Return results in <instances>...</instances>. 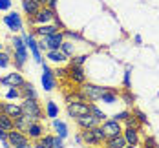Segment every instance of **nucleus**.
<instances>
[{
  "label": "nucleus",
  "instance_id": "nucleus-1",
  "mask_svg": "<svg viewBox=\"0 0 159 148\" xmlns=\"http://www.w3.org/2000/svg\"><path fill=\"white\" fill-rule=\"evenodd\" d=\"M80 137H82V141L86 143V145H90V146H99V145H102L106 139H108V135H106V132L102 130V126H93V128H88V130H82L80 132Z\"/></svg>",
  "mask_w": 159,
  "mask_h": 148
},
{
  "label": "nucleus",
  "instance_id": "nucleus-2",
  "mask_svg": "<svg viewBox=\"0 0 159 148\" xmlns=\"http://www.w3.org/2000/svg\"><path fill=\"white\" fill-rule=\"evenodd\" d=\"M22 108V115L30 121V123H37L42 119V110L37 102V99H24V102L20 104Z\"/></svg>",
  "mask_w": 159,
  "mask_h": 148
},
{
  "label": "nucleus",
  "instance_id": "nucleus-3",
  "mask_svg": "<svg viewBox=\"0 0 159 148\" xmlns=\"http://www.w3.org/2000/svg\"><path fill=\"white\" fill-rule=\"evenodd\" d=\"M108 92V88H102V86H97V84H82V88H80V95L84 97V101H99V99L102 97V93H106Z\"/></svg>",
  "mask_w": 159,
  "mask_h": 148
},
{
  "label": "nucleus",
  "instance_id": "nucleus-4",
  "mask_svg": "<svg viewBox=\"0 0 159 148\" xmlns=\"http://www.w3.org/2000/svg\"><path fill=\"white\" fill-rule=\"evenodd\" d=\"M11 44H13V49H15V66L16 68H22V64L28 59V48H26L22 37H13Z\"/></svg>",
  "mask_w": 159,
  "mask_h": 148
},
{
  "label": "nucleus",
  "instance_id": "nucleus-5",
  "mask_svg": "<svg viewBox=\"0 0 159 148\" xmlns=\"http://www.w3.org/2000/svg\"><path fill=\"white\" fill-rule=\"evenodd\" d=\"M59 15H55V9H49L48 6H44V7H40L39 9V13L33 16H28L30 18V22L31 24H49V22H53L55 18H57Z\"/></svg>",
  "mask_w": 159,
  "mask_h": 148
},
{
  "label": "nucleus",
  "instance_id": "nucleus-6",
  "mask_svg": "<svg viewBox=\"0 0 159 148\" xmlns=\"http://www.w3.org/2000/svg\"><path fill=\"white\" fill-rule=\"evenodd\" d=\"M68 115L70 117H80V115H86L90 114V104H86L84 101H71V102H68Z\"/></svg>",
  "mask_w": 159,
  "mask_h": 148
},
{
  "label": "nucleus",
  "instance_id": "nucleus-7",
  "mask_svg": "<svg viewBox=\"0 0 159 148\" xmlns=\"http://www.w3.org/2000/svg\"><path fill=\"white\" fill-rule=\"evenodd\" d=\"M22 40H24V44H26V48L31 51L33 59L39 62V64H42V55H40V49H39V42L35 40V37H33L31 33H24L22 35Z\"/></svg>",
  "mask_w": 159,
  "mask_h": 148
},
{
  "label": "nucleus",
  "instance_id": "nucleus-8",
  "mask_svg": "<svg viewBox=\"0 0 159 148\" xmlns=\"http://www.w3.org/2000/svg\"><path fill=\"white\" fill-rule=\"evenodd\" d=\"M40 42H44L48 49H61V46H62V42H64V33L62 31H57V33H53V35L42 37V40H40Z\"/></svg>",
  "mask_w": 159,
  "mask_h": 148
},
{
  "label": "nucleus",
  "instance_id": "nucleus-9",
  "mask_svg": "<svg viewBox=\"0 0 159 148\" xmlns=\"http://www.w3.org/2000/svg\"><path fill=\"white\" fill-rule=\"evenodd\" d=\"M7 141H9L11 146H22V145H28L30 143V137L26 133H22V132H18L13 128L11 132H7Z\"/></svg>",
  "mask_w": 159,
  "mask_h": 148
},
{
  "label": "nucleus",
  "instance_id": "nucleus-10",
  "mask_svg": "<svg viewBox=\"0 0 159 148\" xmlns=\"http://www.w3.org/2000/svg\"><path fill=\"white\" fill-rule=\"evenodd\" d=\"M4 24L11 29V31H20L22 29V18H20V15L16 13V11H11L9 15L4 16Z\"/></svg>",
  "mask_w": 159,
  "mask_h": 148
},
{
  "label": "nucleus",
  "instance_id": "nucleus-11",
  "mask_svg": "<svg viewBox=\"0 0 159 148\" xmlns=\"http://www.w3.org/2000/svg\"><path fill=\"white\" fill-rule=\"evenodd\" d=\"M68 79L75 84H84L86 82V73L82 70V66H70L68 70Z\"/></svg>",
  "mask_w": 159,
  "mask_h": 148
},
{
  "label": "nucleus",
  "instance_id": "nucleus-12",
  "mask_svg": "<svg viewBox=\"0 0 159 148\" xmlns=\"http://www.w3.org/2000/svg\"><path fill=\"white\" fill-rule=\"evenodd\" d=\"M102 130L106 132L108 137H115V135H121V133H123V126H121L119 121L110 119V121H104V123H102Z\"/></svg>",
  "mask_w": 159,
  "mask_h": 148
},
{
  "label": "nucleus",
  "instance_id": "nucleus-13",
  "mask_svg": "<svg viewBox=\"0 0 159 148\" xmlns=\"http://www.w3.org/2000/svg\"><path fill=\"white\" fill-rule=\"evenodd\" d=\"M40 81H42V86H44L46 92H51V90L55 88V84H57V82H55V75H53V71H51L46 64L42 66V79H40Z\"/></svg>",
  "mask_w": 159,
  "mask_h": 148
},
{
  "label": "nucleus",
  "instance_id": "nucleus-14",
  "mask_svg": "<svg viewBox=\"0 0 159 148\" xmlns=\"http://www.w3.org/2000/svg\"><path fill=\"white\" fill-rule=\"evenodd\" d=\"M75 123H77V126H79L80 130H88V128H93V126L99 124V121H97L92 114H86V115L77 117V119H75Z\"/></svg>",
  "mask_w": 159,
  "mask_h": 148
},
{
  "label": "nucleus",
  "instance_id": "nucleus-15",
  "mask_svg": "<svg viewBox=\"0 0 159 148\" xmlns=\"http://www.w3.org/2000/svg\"><path fill=\"white\" fill-rule=\"evenodd\" d=\"M0 84H6V86H9V88H20L22 84H24V79H22V75L20 73H9V75H6V77H2L0 79Z\"/></svg>",
  "mask_w": 159,
  "mask_h": 148
},
{
  "label": "nucleus",
  "instance_id": "nucleus-16",
  "mask_svg": "<svg viewBox=\"0 0 159 148\" xmlns=\"http://www.w3.org/2000/svg\"><path fill=\"white\" fill-rule=\"evenodd\" d=\"M26 135L33 139V141H39V139H42V135H44V128H42V124L37 121V123H30V126H28V130H26Z\"/></svg>",
  "mask_w": 159,
  "mask_h": 148
},
{
  "label": "nucleus",
  "instance_id": "nucleus-17",
  "mask_svg": "<svg viewBox=\"0 0 159 148\" xmlns=\"http://www.w3.org/2000/svg\"><path fill=\"white\" fill-rule=\"evenodd\" d=\"M57 31H59V26H55V24H40L35 28V33L40 37H48V35H53Z\"/></svg>",
  "mask_w": 159,
  "mask_h": 148
},
{
  "label": "nucleus",
  "instance_id": "nucleus-18",
  "mask_svg": "<svg viewBox=\"0 0 159 148\" xmlns=\"http://www.w3.org/2000/svg\"><path fill=\"white\" fill-rule=\"evenodd\" d=\"M137 132L139 130H134V128H125V130H123V137H125L126 145H134V146L139 145V135H137Z\"/></svg>",
  "mask_w": 159,
  "mask_h": 148
},
{
  "label": "nucleus",
  "instance_id": "nucleus-19",
  "mask_svg": "<svg viewBox=\"0 0 159 148\" xmlns=\"http://www.w3.org/2000/svg\"><path fill=\"white\" fill-rule=\"evenodd\" d=\"M4 114L9 115L11 119H15V117H20V115H22V108H20V104H13V102H4Z\"/></svg>",
  "mask_w": 159,
  "mask_h": 148
},
{
  "label": "nucleus",
  "instance_id": "nucleus-20",
  "mask_svg": "<svg viewBox=\"0 0 159 148\" xmlns=\"http://www.w3.org/2000/svg\"><path fill=\"white\" fill-rule=\"evenodd\" d=\"M46 57H48L51 62H57V64H62V62L68 61V55H64L61 49H48Z\"/></svg>",
  "mask_w": 159,
  "mask_h": 148
},
{
  "label": "nucleus",
  "instance_id": "nucleus-21",
  "mask_svg": "<svg viewBox=\"0 0 159 148\" xmlns=\"http://www.w3.org/2000/svg\"><path fill=\"white\" fill-rule=\"evenodd\" d=\"M22 9H24V13L28 16H33L39 13V9H40V6L35 2V0H22Z\"/></svg>",
  "mask_w": 159,
  "mask_h": 148
},
{
  "label": "nucleus",
  "instance_id": "nucleus-22",
  "mask_svg": "<svg viewBox=\"0 0 159 148\" xmlns=\"http://www.w3.org/2000/svg\"><path fill=\"white\" fill-rule=\"evenodd\" d=\"M104 145H106V148H125L126 146V141H125V137L121 133V135H115V137H108L104 141Z\"/></svg>",
  "mask_w": 159,
  "mask_h": 148
},
{
  "label": "nucleus",
  "instance_id": "nucleus-23",
  "mask_svg": "<svg viewBox=\"0 0 159 148\" xmlns=\"http://www.w3.org/2000/svg\"><path fill=\"white\" fill-rule=\"evenodd\" d=\"M20 95H24V99H37V92H35L31 82L24 81V84L20 86Z\"/></svg>",
  "mask_w": 159,
  "mask_h": 148
},
{
  "label": "nucleus",
  "instance_id": "nucleus-24",
  "mask_svg": "<svg viewBox=\"0 0 159 148\" xmlns=\"http://www.w3.org/2000/svg\"><path fill=\"white\" fill-rule=\"evenodd\" d=\"M53 128H55V132H57V135L62 137V139L68 135V126H66V123L61 121V119H53Z\"/></svg>",
  "mask_w": 159,
  "mask_h": 148
},
{
  "label": "nucleus",
  "instance_id": "nucleus-25",
  "mask_svg": "<svg viewBox=\"0 0 159 148\" xmlns=\"http://www.w3.org/2000/svg\"><path fill=\"white\" fill-rule=\"evenodd\" d=\"M13 124H15V130L22 132V133H26L28 126H30V121H28L24 115H20V117H15V119H13Z\"/></svg>",
  "mask_w": 159,
  "mask_h": 148
},
{
  "label": "nucleus",
  "instance_id": "nucleus-26",
  "mask_svg": "<svg viewBox=\"0 0 159 148\" xmlns=\"http://www.w3.org/2000/svg\"><path fill=\"white\" fill-rule=\"evenodd\" d=\"M0 128L6 132H11L13 128H15V124H13V119L9 117V115H6L4 112L0 114Z\"/></svg>",
  "mask_w": 159,
  "mask_h": 148
},
{
  "label": "nucleus",
  "instance_id": "nucleus-27",
  "mask_svg": "<svg viewBox=\"0 0 159 148\" xmlns=\"http://www.w3.org/2000/svg\"><path fill=\"white\" fill-rule=\"evenodd\" d=\"M117 95H119V92H115L113 88H108V92L102 93V97L99 99V101H102L106 104H113V102H117Z\"/></svg>",
  "mask_w": 159,
  "mask_h": 148
},
{
  "label": "nucleus",
  "instance_id": "nucleus-28",
  "mask_svg": "<svg viewBox=\"0 0 159 148\" xmlns=\"http://www.w3.org/2000/svg\"><path fill=\"white\" fill-rule=\"evenodd\" d=\"M125 126H126V128H134V130H141V123H139V119H137L135 115H132V114L125 119Z\"/></svg>",
  "mask_w": 159,
  "mask_h": 148
},
{
  "label": "nucleus",
  "instance_id": "nucleus-29",
  "mask_svg": "<svg viewBox=\"0 0 159 148\" xmlns=\"http://www.w3.org/2000/svg\"><path fill=\"white\" fill-rule=\"evenodd\" d=\"M46 115L49 119H57L59 117V106L53 101H48V104H46Z\"/></svg>",
  "mask_w": 159,
  "mask_h": 148
},
{
  "label": "nucleus",
  "instance_id": "nucleus-30",
  "mask_svg": "<svg viewBox=\"0 0 159 148\" xmlns=\"http://www.w3.org/2000/svg\"><path fill=\"white\" fill-rule=\"evenodd\" d=\"M90 114L93 115L97 121H106V114H104L101 108H97L95 104H90Z\"/></svg>",
  "mask_w": 159,
  "mask_h": 148
},
{
  "label": "nucleus",
  "instance_id": "nucleus-31",
  "mask_svg": "<svg viewBox=\"0 0 159 148\" xmlns=\"http://www.w3.org/2000/svg\"><path fill=\"white\" fill-rule=\"evenodd\" d=\"M39 143L44 148H51L53 146V135H42V139H39Z\"/></svg>",
  "mask_w": 159,
  "mask_h": 148
},
{
  "label": "nucleus",
  "instance_id": "nucleus-32",
  "mask_svg": "<svg viewBox=\"0 0 159 148\" xmlns=\"http://www.w3.org/2000/svg\"><path fill=\"white\" fill-rule=\"evenodd\" d=\"M9 64H11V57H9L7 53L0 51V68H7Z\"/></svg>",
  "mask_w": 159,
  "mask_h": 148
},
{
  "label": "nucleus",
  "instance_id": "nucleus-33",
  "mask_svg": "<svg viewBox=\"0 0 159 148\" xmlns=\"http://www.w3.org/2000/svg\"><path fill=\"white\" fill-rule=\"evenodd\" d=\"M61 51H62L64 55H68V57H70V55L73 53V44H71V42H62V46H61Z\"/></svg>",
  "mask_w": 159,
  "mask_h": 148
},
{
  "label": "nucleus",
  "instance_id": "nucleus-34",
  "mask_svg": "<svg viewBox=\"0 0 159 148\" xmlns=\"http://www.w3.org/2000/svg\"><path fill=\"white\" fill-rule=\"evenodd\" d=\"M86 59H88L86 55H79V57H73V59H71V64H70V66H82L84 62H86Z\"/></svg>",
  "mask_w": 159,
  "mask_h": 148
},
{
  "label": "nucleus",
  "instance_id": "nucleus-35",
  "mask_svg": "<svg viewBox=\"0 0 159 148\" xmlns=\"http://www.w3.org/2000/svg\"><path fill=\"white\" fill-rule=\"evenodd\" d=\"M16 97H20V90H16V88H9L7 90V93H6V99H16Z\"/></svg>",
  "mask_w": 159,
  "mask_h": 148
},
{
  "label": "nucleus",
  "instance_id": "nucleus-36",
  "mask_svg": "<svg viewBox=\"0 0 159 148\" xmlns=\"http://www.w3.org/2000/svg\"><path fill=\"white\" fill-rule=\"evenodd\" d=\"M51 148H64L62 137H59V135H53V146H51Z\"/></svg>",
  "mask_w": 159,
  "mask_h": 148
},
{
  "label": "nucleus",
  "instance_id": "nucleus-37",
  "mask_svg": "<svg viewBox=\"0 0 159 148\" xmlns=\"http://www.w3.org/2000/svg\"><path fill=\"white\" fill-rule=\"evenodd\" d=\"M53 75L64 79V77H68V70H66V68H59V70H55V71H53Z\"/></svg>",
  "mask_w": 159,
  "mask_h": 148
},
{
  "label": "nucleus",
  "instance_id": "nucleus-38",
  "mask_svg": "<svg viewBox=\"0 0 159 148\" xmlns=\"http://www.w3.org/2000/svg\"><path fill=\"white\" fill-rule=\"evenodd\" d=\"M157 145H156V139L154 137H146L144 139V146L143 148H156Z\"/></svg>",
  "mask_w": 159,
  "mask_h": 148
},
{
  "label": "nucleus",
  "instance_id": "nucleus-39",
  "mask_svg": "<svg viewBox=\"0 0 159 148\" xmlns=\"http://www.w3.org/2000/svg\"><path fill=\"white\" fill-rule=\"evenodd\" d=\"M123 82H125V88H126V90H132V86H130V68H126V71H125Z\"/></svg>",
  "mask_w": 159,
  "mask_h": 148
},
{
  "label": "nucleus",
  "instance_id": "nucleus-40",
  "mask_svg": "<svg viewBox=\"0 0 159 148\" xmlns=\"http://www.w3.org/2000/svg\"><path fill=\"white\" fill-rule=\"evenodd\" d=\"M123 101H125V104H132L134 102V95L130 93V90L125 92V95H123Z\"/></svg>",
  "mask_w": 159,
  "mask_h": 148
},
{
  "label": "nucleus",
  "instance_id": "nucleus-41",
  "mask_svg": "<svg viewBox=\"0 0 159 148\" xmlns=\"http://www.w3.org/2000/svg\"><path fill=\"white\" fill-rule=\"evenodd\" d=\"M128 115H130V114H128L126 110H125V112H119V114H115V115H113V119H115V121H119V123H121V121H125V119H126Z\"/></svg>",
  "mask_w": 159,
  "mask_h": 148
},
{
  "label": "nucleus",
  "instance_id": "nucleus-42",
  "mask_svg": "<svg viewBox=\"0 0 159 148\" xmlns=\"http://www.w3.org/2000/svg\"><path fill=\"white\" fill-rule=\"evenodd\" d=\"M134 115L139 119V123H141V124H144V123H146V115H144L141 110H135V112H134Z\"/></svg>",
  "mask_w": 159,
  "mask_h": 148
},
{
  "label": "nucleus",
  "instance_id": "nucleus-43",
  "mask_svg": "<svg viewBox=\"0 0 159 148\" xmlns=\"http://www.w3.org/2000/svg\"><path fill=\"white\" fill-rule=\"evenodd\" d=\"M11 7V0H0V11H6Z\"/></svg>",
  "mask_w": 159,
  "mask_h": 148
},
{
  "label": "nucleus",
  "instance_id": "nucleus-44",
  "mask_svg": "<svg viewBox=\"0 0 159 148\" xmlns=\"http://www.w3.org/2000/svg\"><path fill=\"white\" fill-rule=\"evenodd\" d=\"M0 141H7V132L0 128Z\"/></svg>",
  "mask_w": 159,
  "mask_h": 148
},
{
  "label": "nucleus",
  "instance_id": "nucleus-45",
  "mask_svg": "<svg viewBox=\"0 0 159 148\" xmlns=\"http://www.w3.org/2000/svg\"><path fill=\"white\" fill-rule=\"evenodd\" d=\"M48 7L49 9H55L57 7V0H48Z\"/></svg>",
  "mask_w": 159,
  "mask_h": 148
},
{
  "label": "nucleus",
  "instance_id": "nucleus-46",
  "mask_svg": "<svg viewBox=\"0 0 159 148\" xmlns=\"http://www.w3.org/2000/svg\"><path fill=\"white\" fill-rule=\"evenodd\" d=\"M64 35H70V37H73V38H80L79 33H71V31H64Z\"/></svg>",
  "mask_w": 159,
  "mask_h": 148
},
{
  "label": "nucleus",
  "instance_id": "nucleus-47",
  "mask_svg": "<svg viewBox=\"0 0 159 148\" xmlns=\"http://www.w3.org/2000/svg\"><path fill=\"white\" fill-rule=\"evenodd\" d=\"M35 2H37V4H39L40 7H44V6H48V0H35Z\"/></svg>",
  "mask_w": 159,
  "mask_h": 148
},
{
  "label": "nucleus",
  "instance_id": "nucleus-48",
  "mask_svg": "<svg viewBox=\"0 0 159 148\" xmlns=\"http://www.w3.org/2000/svg\"><path fill=\"white\" fill-rule=\"evenodd\" d=\"M134 40H135V44H141V42H143V38H141V35H135V37H134Z\"/></svg>",
  "mask_w": 159,
  "mask_h": 148
},
{
  "label": "nucleus",
  "instance_id": "nucleus-49",
  "mask_svg": "<svg viewBox=\"0 0 159 148\" xmlns=\"http://www.w3.org/2000/svg\"><path fill=\"white\" fill-rule=\"evenodd\" d=\"M15 148H33V145H30V143H28V145H22V146H15Z\"/></svg>",
  "mask_w": 159,
  "mask_h": 148
},
{
  "label": "nucleus",
  "instance_id": "nucleus-50",
  "mask_svg": "<svg viewBox=\"0 0 159 148\" xmlns=\"http://www.w3.org/2000/svg\"><path fill=\"white\" fill-rule=\"evenodd\" d=\"M4 112V102H0V114Z\"/></svg>",
  "mask_w": 159,
  "mask_h": 148
},
{
  "label": "nucleus",
  "instance_id": "nucleus-51",
  "mask_svg": "<svg viewBox=\"0 0 159 148\" xmlns=\"http://www.w3.org/2000/svg\"><path fill=\"white\" fill-rule=\"evenodd\" d=\"M33 148H44V146H42V145L39 143V145H35V146H33Z\"/></svg>",
  "mask_w": 159,
  "mask_h": 148
},
{
  "label": "nucleus",
  "instance_id": "nucleus-52",
  "mask_svg": "<svg viewBox=\"0 0 159 148\" xmlns=\"http://www.w3.org/2000/svg\"><path fill=\"white\" fill-rule=\"evenodd\" d=\"M125 148H137V146H134V145H126Z\"/></svg>",
  "mask_w": 159,
  "mask_h": 148
},
{
  "label": "nucleus",
  "instance_id": "nucleus-53",
  "mask_svg": "<svg viewBox=\"0 0 159 148\" xmlns=\"http://www.w3.org/2000/svg\"><path fill=\"white\" fill-rule=\"evenodd\" d=\"M0 51H2V44H0Z\"/></svg>",
  "mask_w": 159,
  "mask_h": 148
},
{
  "label": "nucleus",
  "instance_id": "nucleus-54",
  "mask_svg": "<svg viewBox=\"0 0 159 148\" xmlns=\"http://www.w3.org/2000/svg\"><path fill=\"white\" fill-rule=\"evenodd\" d=\"M156 148H159V146H156Z\"/></svg>",
  "mask_w": 159,
  "mask_h": 148
}]
</instances>
